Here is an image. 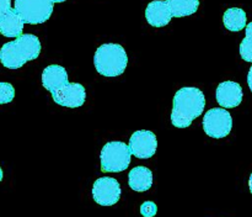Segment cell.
I'll return each instance as SVG.
<instances>
[{
    "label": "cell",
    "instance_id": "6da1fadb",
    "mask_svg": "<svg viewBox=\"0 0 252 217\" xmlns=\"http://www.w3.org/2000/svg\"><path fill=\"white\" fill-rule=\"evenodd\" d=\"M206 108L203 91L194 86L179 89L172 100L171 122L177 128H187L194 118L199 117Z\"/></svg>",
    "mask_w": 252,
    "mask_h": 217
},
{
    "label": "cell",
    "instance_id": "7a4b0ae2",
    "mask_svg": "<svg viewBox=\"0 0 252 217\" xmlns=\"http://www.w3.org/2000/svg\"><path fill=\"white\" fill-rule=\"evenodd\" d=\"M41 42L32 34H24L16 39L2 44L0 48V63L7 69H20L27 62L38 58Z\"/></svg>",
    "mask_w": 252,
    "mask_h": 217
},
{
    "label": "cell",
    "instance_id": "3957f363",
    "mask_svg": "<svg viewBox=\"0 0 252 217\" xmlns=\"http://www.w3.org/2000/svg\"><path fill=\"white\" fill-rule=\"evenodd\" d=\"M94 64L101 75L118 76L125 73L127 68V52L118 43L101 44L95 52Z\"/></svg>",
    "mask_w": 252,
    "mask_h": 217
},
{
    "label": "cell",
    "instance_id": "277c9868",
    "mask_svg": "<svg viewBox=\"0 0 252 217\" xmlns=\"http://www.w3.org/2000/svg\"><path fill=\"white\" fill-rule=\"evenodd\" d=\"M129 147L121 141L107 142L101 149V170L105 173H120L130 164Z\"/></svg>",
    "mask_w": 252,
    "mask_h": 217
},
{
    "label": "cell",
    "instance_id": "5b68a950",
    "mask_svg": "<svg viewBox=\"0 0 252 217\" xmlns=\"http://www.w3.org/2000/svg\"><path fill=\"white\" fill-rule=\"evenodd\" d=\"M53 0H15L14 9L25 24L38 25L46 22L53 12Z\"/></svg>",
    "mask_w": 252,
    "mask_h": 217
},
{
    "label": "cell",
    "instance_id": "8992f818",
    "mask_svg": "<svg viewBox=\"0 0 252 217\" xmlns=\"http://www.w3.org/2000/svg\"><path fill=\"white\" fill-rule=\"evenodd\" d=\"M233 128V118L230 112L225 108H214L206 112L203 117V130L209 137L224 138L231 132Z\"/></svg>",
    "mask_w": 252,
    "mask_h": 217
},
{
    "label": "cell",
    "instance_id": "52a82bcc",
    "mask_svg": "<svg viewBox=\"0 0 252 217\" xmlns=\"http://www.w3.org/2000/svg\"><path fill=\"white\" fill-rule=\"evenodd\" d=\"M121 185L115 178H98L93 185V197L101 206H112L121 197Z\"/></svg>",
    "mask_w": 252,
    "mask_h": 217
},
{
    "label": "cell",
    "instance_id": "ba28073f",
    "mask_svg": "<svg viewBox=\"0 0 252 217\" xmlns=\"http://www.w3.org/2000/svg\"><path fill=\"white\" fill-rule=\"evenodd\" d=\"M52 94L54 103L68 108H80L85 104L86 91L80 83H66Z\"/></svg>",
    "mask_w": 252,
    "mask_h": 217
},
{
    "label": "cell",
    "instance_id": "9c48e42d",
    "mask_svg": "<svg viewBox=\"0 0 252 217\" xmlns=\"http://www.w3.org/2000/svg\"><path fill=\"white\" fill-rule=\"evenodd\" d=\"M130 153L139 159H148L155 154L158 148V140L154 132L148 130L135 131L129 138Z\"/></svg>",
    "mask_w": 252,
    "mask_h": 217
},
{
    "label": "cell",
    "instance_id": "30bf717a",
    "mask_svg": "<svg viewBox=\"0 0 252 217\" xmlns=\"http://www.w3.org/2000/svg\"><path fill=\"white\" fill-rule=\"evenodd\" d=\"M217 101L224 108H236L241 104L244 98L243 88L239 83L231 80L223 81L217 88Z\"/></svg>",
    "mask_w": 252,
    "mask_h": 217
},
{
    "label": "cell",
    "instance_id": "8fae6325",
    "mask_svg": "<svg viewBox=\"0 0 252 217\" xmlns=\"http://www.w3.org/2000/svg\"><path fill=\"white\" fill-rule=\"evenodd\" d=\"M145 19L153 27H164L170 24L172 20V14L166 1L154 0L149 2L145 9Z\"/></svg>",
    "mask_w": 252,
    "mask_h": 217
},
{
    "label": "cell",
    "instance_id": "7c38bea8",
    "mask_svg": "<svg viewBox=\"0 0 252 217\" xmlns=\"http://www.w3.org/2000/svg\"><path fill=\"white\" fill-rule=\"evenodd\" d=\"M66 83H69L68 73L64 67L51 64L42 72V85L49 93H53L54 90L65 85Z\"/></svg>",
    "mask_w": 252,
    "mask_h": 217
},
{
    "label": "cell",
    "instance_id": "4fadbf2b",
    "mask_svg": "<svg viewBox=\"0 0 252 217\" xmlns=\"http://www.w3.org/2000/svg\"><path fill=\"white\" fill-rule=\"evenodd\" d=\"M24 20L15 9L9 10L0 17V34L10 38H17L24 31Z\"/></svg>",
    "mask_w": 252,
    "mask_h": 217
},
{
    "label": "cell",
    "instance_id": "5bb4252c",
    "mask_svg": "<svg viewBox=\"0 0 252 217\" xmlns=\"http://www.w3.org/2000/svg\"><path fill=\"white\" fill-rule=\"evenodd\" d=\"M128 184L134 191H147L153 185V173L147 167H135L128 174Z\"/></svg>",
    "mask_w": 252,
    "mask_h": 217
},
{
    "label": "cell",
    "instance_id": "9a60e30c",
    "mask_svg": "<svg viewBox=\"0 0 252 217\" xmlns=\"http://www.w3.org/2000/svg\"><path fill=\"white\" fill-rule=\"evenodd\" d=\"M246 21H248V16H246L245 10L240 7H230L223 15V24L229 31H241L246 27Z\"/></svg>",
    "mask_w": 252,
    "mask_h": 217
},
{
    "label": "cell",
    "instance_id": "2e32d148",
    "mask_svg": "<svg viewBox=\"0 0 252 217\" xmlns=\"http://www.w3.org/2000/svg\"><path fill=\"white\" fill-rule=\"evenodd\" d=\"M172 17H185L194 14L199 7V0H166Z\"/></svg>",
    "mask_w": 252,
    "mask_h": 217
},
{
    "label": "cell",
    "instance_id": "e0dca14e",
    "mask_svg": "<svg viewBox=\"0 0 252 217\" xmlns=\"http://www.w3.org/2000/svg\"><path fill=\"white\" fill-rule=\"evenodd\" d=\"M246 36L240 44V56L245 62L252 63V21L245 27Z\"/></svg>",
    "mask_w": 252,
    "mask_h": 217
},
{
    "label": "cell",
    "instance_id": "ac0fdd59",
    "mask_svg": "<svg viewBox=\"0 0 252 217\" xmlns=\"http://www.w3.org/2000/svg\"><path fill=\"white\" fill-rule=\"evenodd\" d=\"M15 89L10 83L0 81V105L9 104L14 100Z\"/></svg>",
    "mask_w": 252,
    "mask_h": 217
},
{
    "label": "cell",
    "instance_id": "d6986e66",
    "mask_svg": "<svg viewBox=\"0 0 252 217\" xmlns=\"http://www.w3.org/2000/svg\"><path fill=\"white\" fill-rule=\"evenodd\" d=\"M157 211L158 207L153 201L143 202L142 206H140V214L144 217H154L157 215Z\"/></svg>",
    "mask_w": 252,
    "mask_h": 217
},
{
    "label": "cell",
    "instance_id": "ffe728a7",
    "mask_svg": "<svg viewBox=\"0 0 252 217\" xmlns=\"http://www.w3.org/2000/svg\"><path fill=\"white\" fill-rule=\"evenodd\" d=\"M11 9V0H0V17Z\"/></svg>",
    "mask_w": 252,
    "mask_h": 217
},
{
    "label": "cell",
    "instance_id": "44dd1931",
    "mask_svg": "<svg viewBox=\"0 0 252 217\" xmlns=\"http://www.w3.org/2000/svg\"><path fill=\"white\" fill-rule=\"evenodd\" d=\"M248 84H249V88H250V90L252 91V66L248 74Z\"/></svg>",
    "mask_w": 252,
    "mask_h": 217
},
{
    "label": "cell",
    "instance_id": "7402d4cb",
    "mask_svg": "<svg viewBox=\"0 0 252 217\" xmlns=\"http://www.w3.org/2000/svg\"><path fill=\"white\" fill-rule=\"evenodd\" d=\"M249 187H250V191H251V194H252V173H251V175H250V179H249Z\"/></svg>",
    "mask_w": 252,
    "mask_h": 217
},
{
    "label": "cell",
    "instance_id": "603a6c76",
    "mask_svg": "<svg viewBox=\"0 0 252 217\" xmlns=\"http://www.w3.org/2000/svg\"><path fill=\"white\" fill-rule=\"evenodd\" d=\"M2 178H4V173H2V169H1V167H0V182H1Z\"/></svg>",
    "mask_w": 252,
    "mask_h": 217
},
{
    "label": "cell",
    "instance_id": "cb8c5ba5",
    "mask_svg": "<svg viewBox=\"0 0 252 217\" xmlns=\"http://www.w3.org/2000/svg\"><path fill=\"white\" fill-rule=\"evenodd\" d=\"M65 0H53V2H64Z\"/></svg>",
    "mask_w": 252,
    "mask_h": 217
}]
</instances>
